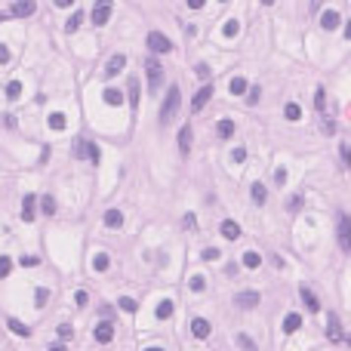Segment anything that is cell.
Instances as JSON below:
<instances>
[{
	"instance_id": "1",
	"label": "cell",
	"mask_w": 351,
	"mask_h": 351,
	"mask_svg": "<svg viewBox=\"0 0 351 351\" xmlns=\"http://www.w3.org/2000/svg\"><path fill=\"white\" fill-rule=\"evenodd\" d=\"M176 111H179V87H170L167 99H163V108H160V123L167 126L173 117H176Z\"/></svg>"
},
{
	"instance_id": "2",
	"label": "cell",
	"mask_w": 351,
	"mask_h": 351,
	"mask_svg": "<svg viewBox=\"0 0 351 351\" xmlns=\"http://www.w3.org/2000/svg\"><path fill=\"white\" fill-rule=\"evenodd\" d=\"M336 237H339L342 253H351V219L345 213H339V219H336Z\"/></svg>"
},
{
	"instance_id": "3",
	"label": "cell",
	"mask_w": 351,
	"mask_h": 351,
	"mask_svg": "<svg viewBox=\"0 0 351 351\" xmlns=\"http://www.w3.org/2000/svg\"><path fill=\"white\" fill-rule=\"evenodd\" d=\"M148 53L163 56V53H173V40L163 37L160 31H148Z\"/></svg>"
},
{
	"instance_id": "4",
	"label": "cell",
	"mask_w": 351,
	"mask_h": 351,
	"mask_svg": "<svg viewBox=\"0 0 351 351\" xmlns=\"http://www.w3.org/2000/svg\"><path fill=\"white\" fill-rule=\"evenodd\" d=\"M145 68H148V89H151V92H157L160 84H163V68L157 65V58H154V56H151L148 62H145Z\"/></svg>"
},
{
	"instance_id": "5",
	"label": "cell",
	"mask_w": 351,
	"mask_h": 351,
	"mask_svg": "<svg viewBox=\"0 0 351 351\" xmlns=\"http://www.w3.org/2000/svg\"><path fill=\"white\" fill-rule=\"evenodd\" d=\"M111 6H114V0H96V9H92V25H96V28L108 25V19H111Z\"/></svg>"
},
{
	"instance_id": "6",
	"label": "cell",
	"mask_w": 351,
	"mask_h": 351,
	"mask_svg": "<svg viewBox=\"0 0 351 351\" xmlns=\"http://www.w3.org/2000/svg\"><path fill=\"white\" fill-rule=\"evenodd\" d=\"M74 157H84V160H89V163H99V148L92 145V142H80L74 145Z\"/></svg>"
},
{
	"instance_id": "7",
	"label": "cell",
	"mask_w": 351,
	"mask_h": 351,
	"mask_svg": "<svg viewBox=\"0 0 351 351\" xmlns=\"http://www.w3.org/2000/svg\"><path fill=\"white\" fill-rule=\"evenodd\" d=\"M34 9H37L34 0H16L13 9H9V16L13 19H28V16H34Z\"/></svg>"
},
{
	"instance_id": "8",
	"label": "cell",
	"mask_w": 351,
	"mask_h": 351,
	"mask_svg": "<svg viewBox=\"0 0 351 351\" xmlns=\"http://www.w3.org/2000/svg\"><path fill=\"white\" fill-rule=\"evenodd\" d=\"M92 336H96V342H99V345H108L111 339H114V326H111L108 321H102V323H96V330H92Z\"/></svg>"
},
{
	"instance_id": "9",
	"label": "cell",
	"mask_w": 351,
	"mask_h": 351,
	"mask_svg": "<svg viewBox=\"0 0 351 351\" xmlns=\"http://www.w3.org/2000/svg\"><path fill=\"white\" fill-rule=\"evenodd\" d=\"M209 333H213L209 321H204V318H194V321H191V336H194V339H206Z\"/></svg>"
},
{
	"instance_id": "10",
	"label": "cell",
	"mask_w": 351,
	"mask_h": 351,
	"mask_svg": "<svg viewBox=\"0 0 351 351\" xmlns=\"http://www.w3.org/2000/svg\"><path fill=\"white\" fill-rule=\"evenodd\" d=\"M209 99H213V87H201V89H197V96H194V102H191V111H201L204 108V105L209 102Z\"/></svg>"
},
{
	"instance_id": "11",
	"label": "cell",
	"mask_w": 351,
	"mask_h": 351,
	"mask_svg": "<svg viewBox=\"0 0 351 351\" xmlns=\"http://www.w3.org/2000/svg\"><path fill=\"white\" fill-rule=\"evenodd\" d=\"M123 68H126V56L117 53V56H111V62H108V68H105V74H108V77H117Z\"/></svg>"
},
{
	"instance_id": "12",
	"label": "cell",
	"mask_w": 351,
	"mask_h": 351,
	"mask_svg": "<svg viewBox=\"0 0 351 351\" xmlns=\"http://www.w3.org/2000/svg\"><path fill=\"white\" fill-rule=\"evenodd\" d=\"M34 204H37V197H34V194L22 197V222H34Z\"/></svg>"
},
{
	"instance_id": "13",
	"label": "cell",
	"mask_w": 351,
	"mask_h": 351,
	"mask_svg": "<svg viewBox=\"0 0 351 351\" xmlns=\"http://www.w3.org/2000/svg\"><path fill=\"white\" fill-rule=\"evenodd\" d=\"M222 237H225V240H237L240 237V225L234 219H225V222H222Z\"/></svg>"
},
{
	"instance_id": "14",
	"label": "cell",
	"mask_w": 351,
	"mask_h": 351,
	"mask_svg": "<svg viewBox=\"0 0 351 351\" xmlns=\"http://www.w3.org/2000/svg\"><path fill=\"white\" fill-rule=\"evenodd\" d=\"M237 305H240V308H256V305H259V292H253V290L240 292V296H237Z\"/></svg>"
},
{
	"instance_id": "15",
	"label": "cell",
	"mask_w": 351,
	"mask_h": 351,
	"mask_svg": "<svg viewBox=\"0 0 351 351\" xmlns=\"http://www.w3.org/2000/svg\"><path fill=\"white\" fill-rule=\"evenodd\" d=\"M326 336H330V342H342V326H339V318L326 321Z\"/></svg>"
},
{
	"instance_id": "16",
	"label": "cell",
	"mask_w": 351,
	"mask_h": 351,
	"mask_svg": "<svg viewBox=\"0 0 351 351\" xmlns=\"http://www.w3.org/2000/svg\"><path fill=\"white\" fill-rule=\"evenodd\" d=\"M179 151H182V154L191 151V126H182V130H179Z\"/></svg>"
},
{
	"instance_id": "17",
	"label": "cell",
	"mask_w": 351,
	"mask_h": 351,
	"mask_svg": "<svg viewBox=\"0 0 351 351\" xmlns=\"http://www.w3.org/2000/svg\"><path fill=\"white\" fill-rule=\"evenodd\" d=\"M321 25H323L326 31H333V28H339V13H336V9H326V13L321 16Z\"/></svg>"
},
{
	"instance_id": "18",
	"label": "cell",
	"mask_w": 351,
	"mask_h": 351,
	"mask_svg": "<svg viewBox=\"0 0 351 351\" xmlns=\"http://www.w3.org/2000/svg\"><path fill=\"white\" fill-rule=\"evenodd\" d=\"M105 225H108V228H120L123 225V213H120V209H108V213H105Z\"/></svg>"
},
{
	"instance_id": "19",
	"label": "cell",
	"mask_w": 351,
	"mask_h": 351,
	"mask_svg": "<svg viewBox=\"0 0 351 351\" xmlns=\"http://www.w3.org/2000/svg\"><path fill=\"white\" fill-rule=\"evenodd\" d=\"M299 292H302V302L308 305V311H321V302H318V296H314L311 290H305V287H302Z\"/></svg>"
},
{
	"instance_id": "20",
	"label": "cell",
	"mask_w": 351,
	"mask_h": 351,
	"mask_svg": "<svg viewBox=\"0 0 351 351\" xmlns=\"http://www.w3.org/2000/svg\"><path fill=\"white\" fill-rule=\"evenodd\" d=\"M102 99L108 102L111 108H117V105L123 102V92H120V89H114V87H108V89H105V96H102Z\"/></svg>"
},
{
	"instance_id": "21",
	"label": "cell",
	"mask_w": 351,
	"mask_h": 351,
	"mask_svg": "<svg viewBox=\"0 0 351 351\" xmlns=\"http://www.w3.org/2000/svg\"><path fill=\"white\" fill-rule=\"evenodd\" d=\"M173 302L170 299H160V305H157V321H167V318H173Z\"/></svg>"
},
{
	"instance_id": "22",
	"label": "cell",
	"mask_w": 351,
	"mask_h": 351,
	"mask_svg": "<svg viewBox=\"0 0 351 351\" xmlns=\"http://www.w3.org/2000/svg\"><path fill=\"white\" fill-rule=\"evenodd\" d=\"M228 89L234 92V96H243V92H250V84H247V80H243V77H234Z\"/></svg>"
},
{
	"instance_id": "23",
	"label": "cell",
	"mask_w": 351,
	"mask_h": 351,
	"mask_svg": "<svg viewBox=\"0 0 351 351\" xmlns=\"http://www.w3.org/2000/svg\"><path fill=\"white\" fill-rule=\"evenodd\" d=\"M265 197H268V188H265L262 182H253V201L262 206V204H265Z\"/></svg>"
},
{
	"instance_id": "24",
	"label": "cell",
	"mask_w": 351,
	"mask_h": 351,
	"mask_svg": "<svg viewBox=\"0 0 351 351\" xmlns=\"http://www.w3.org/2000/svg\"><path fill=\"white\" fill-rule=\"evenodd\" d=\"M299 326H302V318H299V314H287V318H284V330H287V333H296Z\"/></svg>"
},
{
	"instance_id": "25",
	"label": "cell",
	"mask_w": 351,
	"mask_h": 351,
	"mask_svg": "<svg viewBox=\"0 0 351 351\" xmlns=\"http://www.w3.org/2000/svg\"><path fill=\"white\" fill-rule=\"evenodd\" d=\"M234 136V120H219V139H231Z\"/></svg>"
},
{
	"instance_id": "26",
	"label": "cell",
	"mask_w": 351,
	"mask_h": 351,
	"mask_svg": "<svg viewBox=\"0 0 351 351\" xmlns=\"http://www.w3.org/2000/svg\"><path fill=\"white\" fill-rule=\"evenodd\" d=\"M259 265H262V256L259 253H253V250L243 253V268H259Z\"/></svg>"
},
{
	"instance_id": "27",
	"label": "cell",
	"mask_w": 351,
	"mask_h": 351,
	"mask_svg": "<svg viewBox=\"0 0 351 351\" xmlns=\"http://www.w3.org/2000/svg\"><path fill=\"white\" fill-rule=\"evenodd\" d=\"M92 271H108V256H105V253L92 256Z\"/></svg>"
},
{
	"instance_id": "28",
	"label": "cell",
	"mask_w": 351,
	"mask_h": 351,
	"mask_svg": "<svg viewBox=\"0 0 351 351\" xmlns=\"http://www.w3.org/2000/svg\"><path fill=\"white\" fill-rule=\"evenodd\" d=\"M6 323H9V330H13L16 336H31V330H28V326L22 323V321H16V318H9Z\"/></svg>"
},
{
	"instance_id": "29",
	"label": "cell",
	"mask_w": 351,
	"mask_h": 351,
	"mask_svg": "<svg viewBox=\"0 0 351 351\" xmlns=\"http://www.w3.org/2000/svg\"><path fill=\"white\" fill-rule=\"evenodd\" d=\"M284 117H287V120H299V117H302V108H299L296 102H290L287 108H284Z\"/></svg>"
},
{
	"instance_id": "30",
	"label": "cell",
	"mask_w": 351,
	"mask_h": 351,
	"mask_svg": "<svg viewBox=\"0 0 351 351\" xmlns=\"http://www.w3.org/2000/svg\"><path fill=\"white\" fill-rule=\"evenodd\" d=\"M130 105L139 108V80L136 77H130Z\"/></svg>"
},
{
	"instance_id": "31",
	"label": "cell",
	"mask_w": 351,
	"mask_h": 351,
	"mask_svg": "<svg viewBox=\"0 0 351 351\" xmlns=\"http://www.w3.org/2000/svg\"><path fill=\"white\" fill-rule=\"evenodd\" d=\"M9 271H13V259H9V256H0V280L9 277Z\"/></svg>"
},
{
	"instance_id": "32",
	"label": "cell",
	"mask_w": 351,
	"mask_h": 351,
	"mask_svg": "<svg viewBox=\"0 0 351 351\" xmlns=\"http://www.w3.org/2000/svg\"><path fill=\"white\" fill-rule=\"evenodd\" d=\"M46 302H50V290H37V292H34V305H37V308H43L46 305Z\"/></svg>"
},
{
	"instance_id": "33",
	"label": "cell",
	"mask_w": 351,
	"mask_h": 351,
	"mask_svg": "<svg viewBox=\"0 0 351 351\" xmlns=\"http://www.w3.org/2000/svg\"><path fill=\"white\" fill-rule=\"evenodd\" d=\"M237 345H240L243 351H256V342H253L247 333H237Z\"/></svg>"
},
{
	"instance_id": "34",
	"label": "cell",
	"mask_w": 351,
	"mask_h": 351,
	"mask_svg": "<svg viewBox=\"0 0 351 351\" xmlns=\"http://www.w3.org/2000/svg\"><path fill=\"white\" fill-rule=\"evenodd\" d=\"M6 96L9 99H19L22 96V84H19V80H9V84H6Z\"/></svg>"
},
{
	"instance_id": "35",
	"label": "cell",
	"mask_w": 351,
	"mask_h": 351,
	"mask_svg": "<svg viewBox=\"0 0 351 351\" xmlns=\"http://www.w3.org/2000/svg\"><path fill=\"white\" fill-rule=\"evenodd\" d=\"M222 31H225V37H237L240 25H237V22H234V19H228V22H225V28H222Z\"/></svg>"
},
{
	"instance_id": "36",
	"label": "cell",
	"mask_w": 351,
	"mask_h": 351,
	"mask_svg": "<svg viewBox=\"0 0 351 351\" xmlns=\"http://www.w3.org/2000/svg\"><path fill=\"white\" fill-rule=\"evenodd\" d=\"M50 126H53V130H65V114H50Z\"/></svg>"
},
{
	"instance_id": "37",
	"label": "cell",
	"mask_w": 351,
	"mask_h": 351,
	"mask_svg": "<svg viewBox=\"0 0 351 351\" xmlns=\"http://www.w3.org/2000/svg\"><path fill=\"white\" fill-rule=\"evenodd\" d=\"M40 209H43V216H53V213H56V201H53V197H43V201H40Z\"/></svg>"
},
{
	"instance_id": "38",
	"label": "cell",
	"mask_w": 351,
	"mask_h": 351,
	"mask_svg": "<svg viewBox=\"0 0 351 351\" xmlns=\"http://www.w3.org/2000/svg\"><path fill=\"white\" fill-rule=\"evenodd\" d=\"M80 22H84V13H74L71 19L65 22V28H68V31H74V28H80Z\"/></svg>"
},
{
	"instance_id": "39",
	"label": "cell",
	"mask_w": 351,
	"mask_h": 351,
	"mask_svg": "<svg viewBox=\"0 0 351 351\" xmlns=\"http://www.w3.org/2000/svg\"><path fill=\"white\" fill-rule=\"evenodd\" d=\"M188 287H191V290H194V292H201V290H204V287H206V280H204V277H201V274H194V277H191V280H188Z\"/></svg>"
},
{
	"instance_id": "40",
	"label": "cell",
	"mask_w": 351,
	"mask_h": 351,
	"mask_svg": "<svg viewBox=\"0 0 351 351\" xmlns=\"http://www.w3.org/2000/svg\"><path fill=\"white\" fill-rule=\"evenodd\" d=\"M74 336V326L71 323H62V326H58V339H71Z\"/></svg>"
},
{
	"instance_id": "41",
	"label": "cell",
	"mask_w": 351,
	"mask_h": 351,
	"mask_svg": "<svg viewBox=\"0 0 351 351\" xmlns=\"http://www.w3.org/2000/svg\"><path fill=\"white\" fill-rule=\"evenodd\" d=\"M274 185H287V170H284V167L274 170Z\"/></svg>"
},
{
	"instance_id": "42",
	"label": "cell",
	"mask_w": 351,
	"mask_h": 351,
	"mask_svg": "<svg viewBox=\"0 0 351 351\" xmlns=\"http://www.w3.org/2000/svg\"><path fill=\"white\" fill-rule=\"evenodd\" d=\"M120 308H123V311H136L139 305H136V299H130V296H123V299H120Z\"/></svg>"
},
{
	"instance_id": "43",
	"label": "cell",
	"mask_w": 351,
	"mask_h": 351,
	"mask_svg": "<svg viewBox=\"0 0 351 351\" xmlns=\"http://www.w3.org/2000/svg\"><path fill=\"white\" fill-rule=\"evenodd\" d=\"M74 302H77L80 308H84L87 302H89V296H87V290H77V292H74Z\"/></svg>"
},
{
	"instance_id": "44",
	"label": "cell",
	"mask_w": 351,
	"mask_h": 351,
	"mask_svg": "<svg viewBox=\"0 0 351 351\" xmlns=\"http://www.w3.org/2000/svg\"><path fill=\"white\" fill-rule=\"evenodd\" d=\"M204 259H206V262H216V259H219V250H216V247H206V250H204Z\"/></svg>"
},
{
	"instance_id": "45",
	"label": "cell",
	"mask_w": 351,
	"mask_h": 351,
	"mask_svg": "<svg viewBox=\"0 0 351 351\" xmlns=\"http://www.w3.org/2000/svg\"><path fill=\"white\" fill-rule=\"evenodd\" d=\"M314 99H318V111L323 114V111H326V96H323V89H318V96H314Z\"/></svg>"
},
{
	"instance_id": "46",
	"label": "cell",
	"mask_w": 351,
	"mask_h": 351,
	"mask_svg": "<svg viewBox=\"0 0 351 351\" xmlns=\"http://www.w3.org/2000/svg\"><path fill=\"white\" fill-rule=\"evenodd\" d=\"M231 157L237 160V163H240V160H247V148H234V154H231Z\"/></svg>"
},
{
	"instance_id": "47",
	"label": "cell",
	"mask_w": 351,
	"mask_h": 351,
	"mask_svg": "<svg viewBox=\"0 0 351 351\" xmlns=\"http://www.w3.org/2000/svg\"><path fill=\"white\" fill-rule=\"evenodd\" d=\"M247 99H250V105H256V102H259V87H253V89L247 92Z\"/></svg>"
},
{
	"instance_id": "48",
	"label": "cell",
	"mask_w": 351,
	"mask_h": 351,
	"mask_svg": "<svg viewBox=\"0 0 351 351\" xmlns=\"http://www.w3.org/2000/svg\"><path fill=\"white\" fill-rule=\"evenodd\" d=\"M6 62H9V50H6L3 43H0V65H6Z\"/></svg>"
},
{
	"instance_id": "49",
	"label": "cell",
	"mask_w": 351,
	"mask_h": 351,
	"mask_svg": "<svg viewBox=\"0 0 351 351\" xmlns=\"http://www.w3.org/2000/svg\"><path fill=\"white\" fill-rule=\"evenodd\" d=\"M197 225V219H194V213H188V216H185V228H194Z\"/></svg>"
},
{
	"instance_id": "50",
	"label": "cell",
	"mask_w": 351,
	"mask_h": 351,
	"mask_svg": "<svg viewBox=\"0 0 351 351\" xmlns=\"http://www.w3.org/2000/svg\"><path fill=\"white\" fill-rule=\"evenodd\" d=\"M53 3H56L58 9H68V6H71V3H74V0H53Z\"/></svg>"
},
{
	"instance_id": "51",
	"label": "cell",
	"mask_w": 351,
	"mask_h": 351,
	"mask_svg": "<svg viewBox=\"0 0 351 351\" xmlns=\"http://www.w3.org/2000/svg\"><path fill=\"white\" fill-rule=\"evenodd\" d=\"M22 265L31 268V265H37V259H34V256H25V259H22Z\"/></svg>"
},
{
	"instance_id": "52",
	"label": "cell",
	"mask_w": 351,
	"mask_h": 351,
	"mask_svg": "<svg viewBox=\"0 0 351 351\" xmlns=\"http://www.w3.org/2000/svg\"><path fill=\"white\" fill-rule=\"evenodd\" d=\"M204 3H206V0H188V6H191V9H201Z\"/></svg>"
},
{
	"instance_id": "53",
	"label": "cell",
	"mask_w": 351,
	"mask_h": 351,
	"mask_svg": "<svg viewBox=\"0 0 351 351\" xmlns=\"http://www.w3.org/2000/svg\"><path fill=\"white\" fill-rule=\"evenodd\" d=\"M50 351H68V348H65V342H53V345H50Z\"/></svg>"
},
{
	"instance_id": "54",
	"label": "cell",
	"mask_w": 351,
	"mask_h": 351,
	"mask_svg": "<svg viewBox=\"0 0 351 351\" xmlns=\"http://www.w3.org/2000/svg\"><path fill=\"white\" fill-rule=\"evenodd\" d=\"M345 37L351 40V19H348V25H345Z\"/></svg>"
},
{
	"instance_id": "55",
	"label": "cell",
	"mask_w": 351,
	"mask_h": 351,
	"mask_svg": "<svg viewBox=\"0 0 351 351\" xmlns=\"http://www.w3.org/2000/svg\"><path fill=\"white\" fill-rule=\"evenodd\" d=\"M142 351H163V348H157V345H154V348H142Z\"/></svg>"
},
{
	"instance_id": "56",
	"label": "cell",
	"mask_w": 351,
	"mask_h": 351,
	"mask_svg": "<svg viewBox=\"0 0 351 351\" xmlns=\"http://www.w3.org/2000/svg\"><path fill=\"white\" fill-rule=\"evenodd\" d=\"M262 3H265V6H271V3H274V0H262Z\"/></svg>"
},
{
	"instance_id": "57",
	"label": "cell",
	"mask_w": 351,
	"mask_h": 351,
	"mask_svg": "<svg viewBox=\"0 0 351 351\" xmlns=\"http://www.w3.org/2000/svg\"><path fill=\"white\" fill-rule=\"evenodd\" d=\"M348 348H351V336H348Z\"/></svg>"
},
{
	"instance_id": "58",
	"label": "cell",
	"mask_w": 351,
	"mask_h": 351,
	"mask_svg": "<svg viewBox=\"0 0 351 351\" xmlns=\"http://www.w3.org/2000/svg\"><path fill=\"white\" fill-rule=\"evenodd\" d=\"M222 3H225V0H222Z\"/></svg>"
}]
</instances>
